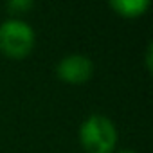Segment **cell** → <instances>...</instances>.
<instances>
[{
	"mask_svg": "<svg viewBox=\"0 0 153 153\" xmlns=\"http://www.w3.org/2000/svg\"><path fill=\"white\" fill-rule=\"evenodd\" d=\"M34 4V0H7V9L15 15H24L29 13Z\"/></svg>",
	"mask_w": 153,
	"mask_h": 153,
	"instance_id": "5",
	"label": "cell"
},
{
	"mask_svg": "<svg viewBox=\"0 0 153 153\" xmlns=\"http://www.w3.org/2000/svg\"><path fill=\"white\" fill-rule=\"evenodd\" d=\"M108 4L123 18H139L149 9L151 0H108Z\"/></svg>",
	"mask_w": 153,
	"mask_h": 153,
	"instance_id": "4",
	"label": "cell"
},
{
	"mask_svg": "<svg viewBox=\"0 0 153 153\" xmlns=\"http://www.w3.org/2000/svg\"><path fill=\"white\" fill-rule=\"evenodd\" d=\"M94 70H96L94 61L83 54H70V56L63 58L56 67L58 78L67 85L88 83L94 76Z\"/></svg>",
	"mask_w": 153,
	"mask_h": 153,
	"instance_id": "3",
	"label": "cell"
},
{
	"mask_svg": "<svg viewBox=\"0 0 153 153\" xmlns=\"http://www.w3.org/2000/svg\"><path fill=\"white\" fill-rule=\"evenodd\" d=\"M79 142L87 153H114L117 130L106 115L92 114L79 126Z\"/></svg>",
	"mask_w": 153,
	"mask_h": 153,
	"instance_id": "1",
	"label": "cell"
},
{
	"mask_svg": "<svg viewBox=\"0 0 153 153\" xmlns=\"http://www.w3.org/2000/svg\"><path fill=\"white\" fill-rule=\"evenodd\" d=\"M36 43V34L29 24L11 18L0 24V52L11 59L27 58Z\"/></svg>",
	"mask_w": 153,
	"mask_h": 153,
	"instance_id": "2",
	"label": "cell"
},
{
	"mask_svg": "<svg viewBox=\"0 0 153 153\" xmlns=\"http://www.w3.org/2000/svg\"><path fill=\"white\" fill-rule=\"evenodd\" d=\"M119 153H133V151H119Z\"/></svg>",
	"mask_w": 153,
	"mask_h": 153,
	"instance_id": "6",
	"label": "cell"
}]
</instances>
